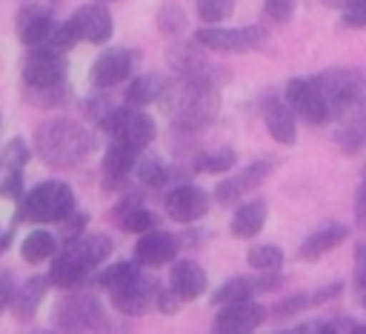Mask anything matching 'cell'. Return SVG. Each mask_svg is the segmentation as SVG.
Here are the masks:
<instances>
[{"label": "cell", "mask_w": 366, "mask_h": 334, "mask_svg": "<svg viewBox=\"0 0 366 334\" xmlns=\"http://www.w3.org/2000/svg\"><path fill=\"white\" fill-rule=\"evenodd\" d=\"M166 111L174 128L197 131L217 114V88L209 74H180L174 88H166Z\"/></svg>", "instance_id": "obj_1"}, {"label": "cell", "mask_w": 366, "mask_h": 334, "mask_svg": "<svg viewBox=\"0 0 366 334\" xmlns=\"http://www.w3.org/2000/svg\"><path fill=\"white\" fill-rule=\"evenodd\" d=\"M92 146H94V140L89 134V128L74 120L54 117V120L40 123L34 131V148H37L40 160L54 168H71V166L83 163L92 154Z\"/></svg>", "instance_id": "obj_2"}, {"label": "cell", "mask_w": 366, "mask_h": 334, "mask_svg": "<svg viewBox=\"0 0 366 334\" xmlns=\"http://www.w3.org/2000/svg\"><path fill=\"white\" fill-rule=\"evenodd\" d=\"M69 214H74V194L71 186L63 180H46L37 183L17 208V220L29 223H63Z\"/></svg>", "instance_id": "obj_3"}, {"label": "cell", "mask_w": 366, "mask_h": 334, "mask_svg": "<svg viewBox=\"0 0 366 334\" xmlns=\"http://www.w3.org/2000/svg\"><path fill=\"white\" fill-rule=\"evenodd\" d=\"M317 88L332 106L335 117H343L360 106H366V74L355 69H329L315 74Z\"/></svg>", "instance_id": "obj_4"}, {"label": "cell", "mask_w": 366, "mask_h": 334, "mask_svg": "<svg viewBox=\"0 0 366 334\" xmlns=\"http://www.w3.org/2000/svg\"><path fill=\"white\" fill-rule=\"evenodd\" d=\"M103 126H106V131H112L114 140H120L137 151H143L157 134L154 120L140 106H129V103L120 108H109L103 114Z\"/></svg>", "instance_id": "obj_5"}, {"label": "cell", "mask_w": 366, "mask_h": 334, "mask_svg": "<svg viewBox=\"0 0 366 334\" xmlns=\"http://www.w3.org/2000/svg\"><path fill=\"white\" fill-rule=\"evenodd\" d=\"M54 325L60 331H103L106 314H103V305L97 297L77 291V294H69L57 303Z\"/></svg>", "instance_id": "obj_6"}, {"label": "cell", "mask_w": 366, "mask_h": 334, "mask_svg": "<svg viewBox=\"0 0 366 334\" xmlns=\"http://www.w3.org/2000/svg\"><path fill=\"white\" fill-rule=\"evenodd\" d=\"M286 103L295 108V114H300L312 126H323L332 117V106L317 88L315 77H292L286 83Z\"/></svg>", "instance_id": "obj_7"}, {"label": "cell", "mask_w": 366, "mask_h": 334, "mask_svg": "<svg viewBox=\"0 0 366 334\" xmlns=\"http://www.w3.org/2000/svg\"><path fill=\"white\" fill-rule=\"evenodd\" d=\"M194 40H197L203 49H209V51L232 54V51H252V49H260L263 40H266V31L257 29V26H246V29L203 26V29H197Z\"/></svg>", "instance_id": "obj_8"}, {"label": "cell", "mask_w": 366, "mask_h": 334, "mask_svg": "<svg viewBox=\"0 0 366 334\" xmlns=\"http://www.w3.org/2000/svg\"><path fill=\"white\" fill-rule=\"evenodd\" d=\"M157 294H160L157 280L137 271L129 283H123L120 288L112 291V303H114V308L120 314L137 317V314H146L152 305H157Z\"/></svg>", "instance_id": "obj_9"}, {"label": "cell", "mask_w": 366, "mask_h": 334, "mask_svg": "<svg viewBox=\"0 0 366 334\" xmlns=\"http://www.w3.org/2000/svg\"><path fill=\"white\" fill-rule=\"evenodd\" d=\"M137 60H140V57H137V51H132V49H109V51H103V54L94 60L92 71H89L92 86H97V88H112V86H117L120 80H126V77L134 71Z\"/></svg>", "instance_id": "obj_10"}, {"label": "cell", "mask_w": 366, "mask_h": 334, "mask_svg": "<svg viewBox=\"0 0 366 334\" xmlns=\"http://www.w3.org/2000/svg\"><path fill=\"white\" fill-rule=\"evenodd\" d=\"M66 77V60L57 49H34L23 63V86H51L63 83Z\"/></svg>", "instance_id": "obj_11"}, {"label": "cell", "mask_w": 366, "mask_h": 334, "mask_svg": "<svg viewBox=\"0 0 366 334\" xmlns=\"http://www.w3.org/2000/svg\"><path fill=\"white\" fill-rule=\"evenodd\" d=\"M263 320H266V308L257 305L254 300L229 303V305H223L217 311V317L212 323V331H217V334H249Z\"/></svg>", "instance_id": "obj_12"}, {"label": "cell", "mask_w": 366, "mask_h": 334, "mask_svg": "<svg viewBox=\"0 0 366 334\" xmlns=\"http://www.w3.org/2000/svg\"><path fill=\"white\" fill-rule=\"evenodd\" d=\"M269 171H272V163H269V160H257V163L240 168L237 174L226 177V180L217 183V188H214L217 203H220V206H232V203H237L246 191H254V188L269 177Z\"/></svg>", "instance_id": "obj_13"}, {"label": "cell", "mask_w": 366, "mask_h": 334, "mask_svg": "<svg viewBox=\"0 0 366 334\" xmlns=\"http://www.w3.org/2000/svg\"><path fill=\"white\" fill-rule=\"evenodd\" d=\"M177 257V240L174 234L169 231H160V228H152L146 234H137V243H134V260L140 265H149V268H157V265H166Z\"/></svg>", "instance_id": "obj_14"}, {"label": "cell", "mask_w": 366, "mask_h": 334, "mask_svg": "<svg viewBox=\"0 0 366 334\" xmlns=\"http://www.w3.org/2000/svg\"><path fill=\"white\" fill-rule=\"evenodd\" d=\"M209 211V194L200 186H177L166 197V214L177 223H194Z\"/></svg>", "instance_id": "obj_15"}, {"label": "cell", "mask_w": 366, "mask_h": 334, "mask_svg": "<svg viewBox=\"0 0 366 334\" xmlns=\"http://www.w3.org/2000/svg\"><path fill=\"white\" fill-rule=\"evenodd\" d=\"M54 29H57V23L51 20V11L43 6H26L17 17V34L31 49L49 43L54 37Z\"/></svg>", "instance_id": "obj_16"}, {"label": "cell", "mask_w": 366, "mask_h": 334, "mask_svg": "<svg viewBox=\"0 0 366 334\" xmlns=\"http://www.w3.org/2000/svg\"><path fill=\"white\" fill-rule=\"evenodd\" d=\"M137 154H140L137 148H132V146L114 140V143L106 148V154H103V186H106V188L123 186V180L134 171Z\"/></svg>", "instance_id": "obj_17"}, {"label": "cell", "mask_w": 366, "mask_h": 334, "mask_svg": "<svg viewBox=\"0 0 366 334\" xmlns=\"http://www.w3.org/2000/svg\"><path fill=\"white\" fill-rule=\"evenodd\" d=\"M206 271L194 263V260H177L174 265H172V271H169V288L183 300V303H189V300H197L203 291H206Z\"/></svg>", "instance_id": "obj_18"}, {"label": "cell", "mask_w": 366, "mask_h": 334, "mask_svg": "<svg viewBox=\"0 0 366 334\" xmlns=\"http://www.w3.org/2000/svg\"><path fill=\"white\" fill-rule=\"evenodd\" d=\"M263 120H266V128L269 134L283 143V146H292L295 137H297V123H295V108L277 97H269L263 103Z\"/></svg>", "instance_id": "obj_19"}, {"label": "cell", "mask_w": 366, "mask_h": 334, "mask_svg": "<svg viewBox=\"0 0 366 334\" xmlns=\"http://www.w3.org/2000/svg\"><path fill=\"white\" fill-rule=\"evenodd\" d=\"M346 237H349V228H346V226H340V223H329V226H323V228L312 231V234L300 243L297 257H300V260H306V263H312V260L323 257L326 251L337 248Z\"/></svg>", "instance_id": "obj_20"}, {"label": "cell", "mask_w": 366, "mask_h": 334, "mask_svg": "<svg viewBox=\"0 0 366 334\" xmlns=\"http://www.w3.org/2000/svg\"><path fill=\"white\" fill-rule=\"evenodd\" d=\"M49 283H51V277H43V274H34V277H29V280L23 283V288H20V291L14 294V300H11V314H14V320L29 323V320L37 314V308H40L46 291H49Z\"/></svg>", "instance_id": "obj_21"}, {"label": "cell", "mask_w": 366, "mask_h": 334, "mask_svg": "<svg viewBox=\"0 0 366 334\" xmlns=\"http://www.w3.org/2000/svg\"><path fill=\"white\" fill-rule=\"evenodd\" d=\"M74 20L83 31V40L89 43H106L112 37V14L109 9H103L100 3H89V6H80L74 11Z\"/></svg>", "instance_id": "obj_22"}, {"label": "cell", "mask_w": 366, "mask_h": 334, "mask_svg": "<svg viewBox=\"0 0 366 334\" xmlns=\"http://www.w3.org/2000/svg\"><path fill=\"white\" fill-rule=\"evenodd\" d=\"M335 143L343 154H355L366 146V106L340 117V128L335 131Z\"/></svg>", "instance_id": "obj_23"}, {"label": "cell", "mask_w": 366, "mask_h": 334, "mask_svg": "<svg viewBox=\"0 0 366 334\" xmlns=\"http://www.w3.org/2000/svg\"><path fill=\"white\" fill-rule=\"evenodd\" d=\"M266 226V203L263 200H249L243 206H237V211L232 214V234L237 240H252L260 234V228Z\"/></svg>", "instance_id": "obj_24"}, {"label": "cell", "mask_w": 366, "mask_h": 334, "mask_svg": "<svg viewBox=\"0 0 366 334\" xmlns=\"http://www.w3.org/2000/svg\"><path fill=\"white\" fill-rule=\"evenodd\" d=\"M89 265L71 251V248H66L54 263H51V271H49V277H51V285H57V288H74V285H80L86 277H89Z\"/></svg>", "instance_id": "obj_25"}, {"label": "cell", "mask_w": 366, "mask_h": 334, "mask_svg": "<svg viewBox=\"0 0 366 334\" xmlns=\"http://www.w3.org/2000/svg\"><path fill=\"white\" fill-rule=\"evenodd\" d=\"M166 57H169V66L174 71H180V74H209L206 54L197 51L192 43H174V46H169Z\"/></svg>", "instance_id": "obj_26"}, {"label": "cell", "mask_w": 366, "mask_h": 334, "mask_svg": "<svg viewBox=\"0 0 366 334\" xmlns=\"http://www.w3.org/2000/svg\"><path fill=\"white\" fill-rule=\"evenodd\" d=\"M169 83L160 77V74H143V77H134L132 86L126 88V103L129 106H149L154 100H163Z\"/></svg>", "instance_id": "obj_27"}, {"label": "cell", "mask_w": 366, "mask_h": 334, "mask_svg": "<svg viewBox=\"0 0 366 334\" xmlns=\"http://www.w3.org/2000/svg\"><path fill=\"white\" fill-rule=\"evenodd\" d=\"M137 203H140V200H137ZM137 203H134L132 197H129V200H123V206L112 211V220H117V226H120L123 231L146 234V231H152V228H154V214H152L149 208H140Z\"/></svg>", "instance_id": "obj_28"}, {"label": "cell", "mask_w": 366, "mask_h": 334, "mask_svg": "<svg viewBox=\"0 0 366 334\" xmlns=\"http://www.w3.org/2000/svg\"><path fill=\"white\" fill-rule=\"evenodd\" d=\"M254 294H260V280H257V277H232V280H226V283L212 294V305L243 303V300H252Z\"/></svg>", "instance_id": "obj_29"}, {"label": "cell", "mask_w": 366, "mask_h": 334, "mask_svg": "<svg viewBox=\"0 0 366 334\" xmlns=\"http://www.w3.org/2000/svg\"><path fill=\"white\" fill-rule=\"evenodd\" d=\"M69 248L89 265L94 268L100 260H106L112 254V240L106 234H80L74 243H69Z\"/></svg>", "instance_id": "obj_30"}, {"label": "cell", "mask_w": 366, "mask_h": 334, "mask_svg": "<svg viewBox=\"0 0 366 334\" xmlns=\"http://www.w3.org/2000/svg\"><path fill=\"white\" fill-rule=\"evenodd\" d=\"M54 251H57V237L51 231H46V228H37V231L26 234L23 243H20V254H23L26 263H43Z\"/></svg>", "instance_id": "obj_31"}, {"label": "cell", "mask_w": 366, "mask_h": 334, "mask_svg": "<svg viewBox=\"0 0 366 334\" xmlns=\"http://www.w3.org/2000/svg\"><path fill=\"white\" fill-rule=\"evenodd\" d=\"M234 163H237V151L229 148V146H220V148H212V151L200 154L194 160V168L203 171V174H220V171L234 168Z\"/></svg>", "instance_id": "obj_32"}, {"label": "cell", "mask_w": 366, "mask_h": 334, "mask_svg": "<svg viewBox=\"0 0 366 334\" xmlns=\"http://www.w3.org/2000/svg\"><path fill=\"white\" fill-rule=\"evenodd\" d=\"M134 174H137V180H140L143 186H149V188H160V186L166 183V177H169L166 163H163L157 154H140L137 163H134Z\"/></svg>", "instance_id": "obj_33"}, {"label": "cell", "mask_w": 366, "mask_h": 334, "mask_svg": "<svg viewBox=\"0 0 366 334\" xmlns=\"http://www.w3.org/2000/svg\"><path fill=\"white\" fill-rule=\"evenodd\" d=\"M69 97V88L66 83H51V86H26V100L31 106H40V108H54V106H63Z\"/></svg>", "instance_id": "obj_34"}, {"label": "cell", "mask_w": 366, "mask_h": 334, "mask_svg": "<svg viewBox=\"0 0 366 334\" xmlns=\"http://www.w3.org/2000/svg\"><path fill=\"white\" fill-rule=\"evenodd\" d=\"M246 260H249V265L257 268V271H280V265H283V251H280L277 246L263 243V246H252L249 254H246Z\"/></svg>", "instance_id": "obj_35"}, {"label": "cell", "mask_w": 366, "mask_h": 334, "mask_svg": "<svg viewBox=\"0 0 366 334\" xmlns=\"http://www.w3.org/2000/svg\"><path fill=\"white\" fill-rule=\"evenodd\" d=\"M137 271H140V263H137V260H134V263H129V260L114 263V265H109V268L100 274V285L109 288V291H114V288H120L123 283H129Z\"/></svg>", "instance_id": "obj_36"}, {"label": "cell", "mask_w": 366, "mask_h": 334, "mask_svg": "<svg viewBox=\"0 0 366 334\" xmlns=\"http://www.w3.org/2000/svg\"><path fill=\"white\" fill-rule=\"evenodd\" d=\"M157 29L163 31V34H177V31H183L186 29V14H183V9H177L174 3H166L160 11H157Z\"/></svg>", "instance_id": "obj_37"}, {"label": "cell", "mask_w": 366, "mask_h": 334, "mask_svg": "<svg viewBox=\"0 0 366 334\" xmlns=\"http://www.w3.org/2000/svg\"><path fill=\"white\" fill-rule=\"evenodd\" d=\"M77 40H83V31H80L77 20L71 17V20L60 23V26L54 29V37L49 40V46H51V49H57V51H69V49H71Z\"/></svg>", "instance_id": "obj_38"}, {"label": "cell", "mask_w": 366, "mask_h": 334, "mask_svg": "<svg viewBox=\"0 0 366 334\" xmlns=\"http://www.w3.org/2000/svg\"><path fill=\"white\" fill-rule=\"evenodd\" d=\"M234 0H197V17L203 23H220L232 14Z\"/></svg>", "instance_id": "obj_39"}, {"label": "cell", "mask_w": 366, "mask_h": 334, "mask_svg": "<svg viewBox=\"0 0 366 334\" xmlns=\"http://www.w3.org/2000/svg\"><path fill=\"white\" fill-rule=\"evenodd\" d=\"M23 168H11L6 163H0V194L9 200H20L23 194Z\"/></svg>", "instance_id": "obj_40"}, {"label": "cell", "mask_w": 366, "mask_h": 334, "mask_svg": "<svg viewBox=\"0 0 366 334\" xmlns=\"http://www.w3.org/2000/svg\"><path fill=\"white\" fill-rule=\"evenodd\" d=\"M26 160H29V146H26L20 137L9 140V146H6L3 154H0V163H6V166H11V168H23Z\"/></svg>", "instance_id": "obj_41"}, {"label": "cell", "mask_w": 366, "mask_h": 334, "mask_svg": "<svg viewBox=\"0 0 366 334\" xmlns=\"http://www.w3.org/2000/svg\"><path fill=\"white\" fill-rule=\"evenodd\" d=\"M295 11V0H263V14L272 23H286Z\"/></svg>", "instance_id": "obj_42"}, {"label": "cell", "mask_w": 366, "mask_h": 334, "mask_svg": "<svg viewBox=\"0 0 366 334\" xmlns=\"http://www.w3.org/2000/svg\"><path fill=\"white\" fill-rule=\"evenodd\" d=\"M343 26L349 29H366V3H355L343 9Z\"/></svg>", "instance_id": "obj_43"}, {"label": "cell", "mask_w": 366, "mask_h": 334, "mask_svg": "<svg viewBox=\"0 0 366 334\" xmlns=\"http://www.w3.org/2000/svg\"><path fill=\"white\" fill-rule=\"evenodd\" d=\"M355 226L360 231H366V180L355 191Z\"/></svg>", "instance_id": "obj_44"}, {"label": "cell", "mask_w": 366, "mask_h": 334, "mask_svg": "<svg viewBox=\"0 0 366 334\" xmlns=\"http://www.w3.org/2000/svg\"><path fill=\"white\" fill-rule=\"evenodd\" d=\"M14 300V274L11 271H0V311L9 308Z\"/></svg>", "instance_id": "obj_45"}, {"label": "cell", "mask_w": 366, "mask_h": 334, "mask_svg": "<svg viewBox=\"0 0 366 334\" xmlns=\"http://www.w3.org/2000/svg\"><path fill=\"white\" fill-rule=\"evenodd\" d=\"M366 285V243H357L355 248V288Z\"/></svg>", "instance_id": "obj_46"}, {"label": "cell", "mask_w": 366, "mask_h": 334, "mask_svg": "<svg viewBox=\"0 0 366 334\" xmlns=\"http://www.w3.org/2000/svg\"><path fill=\"white\" fill-rule=\"evenodd\" d=\"M180 303H183V300H180L172 288H160V294H157V308H160L163 314H174Z\"/></svg>", "instance_id": "obj_47"}, {"label": "cell", "mask_w": 366, "mask_h": 334, "mask_svg": "<svg viewBox=\"0 0 366 334\" xmlns=\"http://www.w3.org/2000/svg\"><path fill=\"white\" fill-rule=\"evenodd\" d=\"M323 6H335V9H346L349 6V0H320Z\"/></svg>", "instance_id": "obj_48"}, {"label": "cell", "mask_w": 366, "mask_h": 334, "mask_svg": "<svg viewBox=\"0 0 366 334\" xmlns=\"http://www.w3.org/2000/svg\"><path fill=\"white\" fill-rule=\"evenodd\" d=\"M357 300H360V305L366 308V285H360V288H357Z\"/></svg>", "instance_id": "obj_49"}, {"label": "cell", "mask_w": 366, "mask_h": 334, "mask_svg": "<svg viewBox=\"0 0 366 334\" xmlns=\"http://www.w3.org/2000/svg\"><path fill=\"white\" fill-rule=\"evenodd\" d=\"M6 246H9V234H0V251H6Z\"/></svg>", "instance_id": "obj_50"}, {"label": "cell", "mask_w": 366, "mask_h": 334, "mask_svg": "<svg viewBox=\"0 0 366 334\" xmlns=\"http://www.w3.org/2000/svg\"><path fill=\"white\" fill-rule=\"evenodd\" d=\"M355 3H366V0H349V6H355Z\"/></svg>", "instance_id": "obj_51"}]
</instances>
